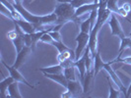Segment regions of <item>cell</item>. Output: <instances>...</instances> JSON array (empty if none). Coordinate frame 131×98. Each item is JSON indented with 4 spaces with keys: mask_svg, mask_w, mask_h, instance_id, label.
I'll return each mask as SVG.
<instances>
[{
    "mask_svg": "<svg viewBox=\"0 0 131 98\" xmlns=\"http://www.w3.org/2000/svg\"><path fill=\"white\" fill-rule=\"evenodd\" d=\"M25 44L32 48V35L31 33H25Z\"/></svg>",
    "mask_w": 131,
    "mask_h": 98,
    "instance_id": "obj_26",
    "label": "cell"
},
{
    "mask_svg": "<svg viewBox=\"0 0 131 98\" xmlns=\"http://www.w3.org/2000/svg\"><path fill=\"white\" fill-rule=\"evenodd\" d=\"M75 69L76 67L72 66V67H69V68H65L63 74L65 75L66 78L68 80H75L76 79V74H75Z\"/></svg>",
    "mask_w": 131,
    "mask_h": 98,
    "instance_id": "obj_17",
    "label": "cell"
},
{
    "mask_svg": "<svg viewBox=\"0 0 131 98\" xmlns=\"http://www.w3.org/2000/svg\"><path fill=\"white\" fill-rule=\"evenodd\" d=\"M131 95V83H130V85H129V87H128V89H127V94H126V96L125 97H129Z\"/></svg>",
    "mask_w": 131,
    "mask_h": 98,
    "instance_id": "obj_29",
    "label": "cell"
},
{
    "mask_svg": "<svg viewBox=\"0 0 131 98\" xmlns=\"http://www.w3.org/2000/svg\"><path fill=\"white\" fill-rule=\"evenodd\" d=\"M33 50H32V48L30 47V46H25L20 52L17 53V57H16V62L14 63L13 67L14 68H16V69H19L20 67H22V66L25 64V62H26L27 58L29 57V55H30V53L32 52Z\"/></svg>",
    "mask_w": 131,
    "mask_h": 98,
    "instance_id": "obj_8",
    "label": "cell"
},
{
    "mask_svg": "<svg viewBox=\"0 0 131 98\" xmlns=\"http://www.w3.org/2000/svg\"><path fill=\"white\" fill-rule=\"evenodd\" d=\"M105 62L101 58V53L100 51H97L96 56L94 57V71H95V76H97L99 73L103 69H105Z\"/></svg>",
    "mask_w": 131,
    "mask_h": 98,
    "instance_id": "obj_13",
    "label": "cell"
},
{
    "mask_svg": "<svg viewBox=\"0 0 131 98\" xmlns=\"http://www.w3.org/2000/svg\"><path fill=\"white\" fill-rule=\"evenodd\" d=\"M105 70L106 72L108 73V75H110V77L112 78V80L114 81V83L117 85L118 88L121 90V91L123 92V94H124V96H126V94H127V89H126V87H125L123 83H122V81L120 80V78H118V76L114 73V71L112 70V64H110V62L108 63H105Z\"/></svg>",
    "mask_w": 131,
    "mask_h": 98,
    "instance_id": "obj_7",
    "label": "cell"
},
{
    "mask_svg": "<svg viewBox=\"0 0 131 98\" xmlns=\"http://www.w3.org/2000/svg\"><path fill=\"white\" fill-rule=\"evenodd\" d=\"M117 1L118 0H107L106 2V8L114 14H118V11H119V7L116 4Z\"/></svg>",
    "mask_w": 131,
    "mask_h": 98,
    "instance_id": "obj_21",
    "label": "cell"
},
{
    "mask_svg": "<svg viewBox=\"0 0 131 98\" xmlns=\"http://www.w3.org/2000/svg\"><path fill=\"white\" fill-rule=\"evenodd\" d=\"M75 67L78 70L79 75H80V78H81V82H83L84 78H85L86 72H87V68H86V58L85 55L83 54L78 60L75 61Z\"/></svg>",
    "mask_w": 131,
    "mask_h": 98,
    "instance_id": "obj_10",
    "label": "cell"
},
{
    "mask_svg": "<svg viewBox=\"0 0 131 98\" xmlns=\"http://www.w3.org/2000/svg\"><path fill=\"white\" fill-rule=\"evenodd\" d=\"M45 33H47V32L42 31V32H35V33H31V35H32V50H33V51L35 50V48H36V45H37L38 41L40 40L41 35Z\"/></svg>",
    "mask_w": 131,
    "mask_h": 98,
    "instance_id": "obj_19",
    "label": "cell"
},
{
    "mask_svg": "<svg viewBox=\"0 0 131 98\" xmlns=\"http://www.w3.org/2000/svg\"><path fill=\"white\" fill-rule=\"evenodd\" d=\"M83 93V85L82 82L75 80H68V85L66 91L61 94V97H77L79 94Z\"/></svg>",
    "mask_w": 131,
    "mask_h": 98,
    "instance_id": "obj_2",
    "label": "cell"
},
{
    "mask_svg": "<svg viewBox=\"0 0 131 98\" xmlns=\"http://www.w3.org/2000/svg\"><path fill=\"white\" fill-rule=\"evenodd\" d=\"M58 3H70L71 0H56Z\"/></svg>",
    "mask_w": 131,
    "mask_h": 98,
    "instance_id": "obj_30",
    "label": "cell"
},
{
    "mask_svg": "<svg viewBox=\"0 0 131 98\" xmlns=\"http://www.w3.org/2000/svg\"><path fill=\"white\" fill-rule=\"evenodd\" d=\"M108 25L111 26V30H112V35H115L118 36L120 39L124 38L125 37V33L122 30V27L120 26L119 22H118L117 18L115 17V14L112 13L110 19H108Z\"/></svg>",
    "mask_w": 131,
    "mask_h": 98,
    "instance_id": "obj_4",
    "label": "cell"
},
{
    "mask_svg": "<svg viewBox=\"0 0 131 98\" xmlns=\"http://www.w3.org/2000/svg\"><path fill=\"white\" fill-rule=\"evenodd\" d=\"M89 39H90V33H83V32H80L77 37L75 38L77 42V47L75 49V61L81 57L83 51L86 49V47L89 43Z\"/></svg>",
    "mask_w": 131,
    "mask_h": 98,
    "instance_id": "obj_3",
    "label": "cell"
},
{
    "mask_svg": "<svg viewBox=\"0 0 131 98\" xmlns=\"http://www.w3.org/2000/svg\"><path fill=\"white\" fill-rule=\"evenodd\" d=\"M1 63L3 64V66L6 68L7 70H8V72L10 73V76L12 77V78L16 80V81H19V82H22V83H24V85H26L27 86H29L30 88H33V89H35L36 88V86H34V85H30L28 81H27V79L23 76H22V74L18 71V69H16V68H14L13 66H8L4 62V61H1Z\"/></svg>",
    "mask_w": 131,
    "mask_h": 98,
    "instance_id": "obj_5",
    "label": "cell"
},
{
    "mask_svg": "<svg viewBox=\"0 0 131 98\" xmlns=\"http://www.w3.org/2000/svg\"><path fill=\"white\" fill-rule=\"evenodd\" d=\"M14 81H15V79L11 76L8 77V78H3L1 80V82H0V97L1 98L9 97V95L6 94V92H8V87L10 86L11 83H13Z\"/></svg>",
    "mask_w": 131,
    "mask_h": 98,
    "instance_id": "obj_11",
    "label": "cell"
},
{
    "mask_svg": "<svg viewBox=\"0 0 131 98\" xmlns=\"http://www.w3.org/2000/svg\"><path fill=\"white\" fill-rule=\"evenodd\" d=\"M129 36H130V37H131V33H129Z\"/></svg>",
    "mask_w": 131,
    "mask_h": 98,
    "instance_id": "obj_32",
    "label": "cell"
},
{
    "mask_svg": "<svg viewBox=\"0 0 131 98\" xmlns=\"http://www.w3.org/2000/svg\"><path fill=\"white\" fill-rule=\"evenodd\" d=\"M14 22H16L18 25L20 26V27L26 33H33L36 32V27L32 23L28 22L27 20L22 19V20H13Z\"/></svg>",
    "mask_w": 131,
    "mask_h": 98,
    "instance_id": "obj_12",
    "label": "cell"
},
{
    "mask_svg": "<svg viewBox=\"0 0 131 98\" xmlns=\"http://www.w3.org/2000/svg\"><path fill=\"white\" fill-rule=\"evenodd\" d=\"M48 33L51 35L55 41H61V34L59 33V31H51V32H48Z\"/></svg>",
    "mask_w": 131,
    "mask_h": 98,
    "instance_id": "obj_25",
    "label": "cell"
},
{
    "mask_svg": "<svg viewBox=\"0 0 131 98\" xmlns=\"http://www.w3.org/2000/svg\"><path fill=\"white\" fill-rule=\"evenodd\" d=\"M107 78V81H108V88H110V95H108V97L110 98H117L119 97V95H120V92H122L119 88L118 89H114L113 88V86L112 85L111 83V80H110V76H107L106 77Z\"/></svg>",
    "mask_w": 131,
    "mask_h": 98,
    "instance_id": "obj_20",
    "label": "cell"
},
{
    "mask_svg": "<svg viewBox=\"0 0 131 98\" xmlns=\"http://www.w3.org/2000/svg\"><path fill=\"white\" fill-rule=\"evenodd\" d=\"M39 71L41 73H47V74H60V73H63L64 68L60 64H58V65L48 67V68H40Z\"/></svg>",
    "mask_w": 131,
    "mask_h": 98,
    "instance_id": "obj_16",
    "label": "cell"
},
{
    "mask_svg": "<svg viewBox=\"0 0 131 98\" xmlns=\"http://www.w3.org/2000/svg\"><path fill=\"white\" fill-rule=\"evenodd\" d=\"M53 40H54V39L51 37V35H50L49 33H45L42 35H41V37H40V40H39V41L45 42V43H48V44H51V43L53 42Z\"/></svg>",
    "mask_w": 131,
    "mask_h": 98,
    "instance_id": "obj_23",
    "label": "cell"
},
{
    "mask_svg": "<svg viewBox=\"0 0 131 98\" xmlns=\"http://www.w3.org/2000/svg\"><path fill=\"white\" fill-rule=\"evenodd\" d=\"M51 44L54 45L56 48H57L58 52H62V51H64V50H68V49H69L67 46L63 44L62 41H55V40H53V42L51 43Z\"/></svg>",
    "mask_w": 131,
    "mask_h": 98,
    "instance_id": "obj_22",
    "label": "cell"
},
{
    "mask_svg": "<svg viewBox=\"0 0 131 98\" xmlns=\"http://www.w3.org/2000/svg\"><path fill=\"white\" fill-rule=\"evenodd\" d=\"M70 58L75 60V51H72L71 49H68V50H64L62 52H59L58 55H57V61H58L59 63H62L65 60Z\"/></svg>",
    "mask_w": 131,
    "mask_h": 98,
    "instance_id": "obj_15",
    "label": "cell"
},
{
    "mask_svg": "<svg viewBox=\"0 0 131 98\" xmlns=\"http://www.w3.org/2000/svg\"><path fill=\"white\" fill-rule=\"evenodd\" d=\"M71 5H72L75 9H77L79 7L83 6V5H85L88 3V1L87 0H71Z\"/></svg>",
    "mask_w": 131,
    "mask_h": 98,
    "instance_id": "obj_24",
    "label": "cell"
},
{
    "mask_svg": "<svg viewBox=\"0 0 131 98\" xmlns=\"http://www.w3.org/2000/svg\"><path fill=\"white\" fill-rule=\"evenodd\" d=\"M125 49H129V50H130V52H131V37H130V36H129V37L125 36L124 38L121 39L120 48H119V50H118L119 54L123 52Z\"/></svg>",
    "mask_w": 131,
    "mask_h": 98,
    "instance_id": "obj_18",
    "label": "cell"
},
{
    "mask_svg": "<svg viewBox=\"0 0 131 98\" xmlns=\"http://www.w3.org/2000/svg\"><path fill=\"white\" fill-rule=\"evenodd\" d=\"M42 74H43V76L46 78H49V79H51V80L55 81V82H57L60 85L64 86L65 88L67 87V85H68V79L66 78L65 75L63 73H60V74H47V73H42Z\"/></svg>",
    "mask_w": 131,
    "mask_h": 98,
    "instance_id": "obj_9",
    "label": "cell"
},
{
    "mask_svg": "<svg viewBox=\"0 0 131 98\" xmlns=\"http://www.w3.org/2000/svg\"><path fill=\"white\" fill-rule=\"evenodd\" d=\"M118 62H122V63H125V64L131 65V56H128V57H126V58H123V59L120 58Z\"/></svg>",
    "mask_w": 131,
    "mask_h": 98,
    "instance_id": "obj_27",
    "label": "cell"
},
{
    "mask_svg": "<svg viewBox=\"0 0 131 98\" xmlns=\"http://www.w3.org/2000/svg\"><path fill=\"white\" fill-rule=\"evenodd\" d=\"M14 3H22V0H14Z\"/></svg>",
    "mask_w": 131,
    "mask_h": 98,
    "instance_id": "obj_31",
    "label": "cell"
},
{
    "mask_svg": "<svg viewBox=\"0 0 131 98\" xmlns=\"http://www.w3.org/2000/svg\"><path fill=\"white\" fill-rule=\"evenodd\" d=\"M75 12L76 9L71 5V3H59L54 10V13L57 16L56 25H64L67 22H73Z\"/></svg>",
    "mask_w": 131,
    "mask_h": 98,
    "instance_id": "obj_1",
    "label": "cell"
},
{
    "mask_svg": "<svg viewBox=\"0 0 131 98\" xmlns=\"http://www.w3.org/2000/svg\"><path fill=\"white\" fill-rule=\"evenodd\" d=\"M95 71H94V68L90 71H87L85 75V78L84 80L82 82L83 85V93L84 94H88L89 92L93 89V86H94V81H95Z\"/></svg>",
    "mask_w": 131,
    "mask_h": 98,
    "instance_id": "obj_6",
    "label": "cell"
},
{
    "mask_svg": "<svg viewBox=\"0 0 131 98\" xmlns=\"http://www.w3.org/2000/svg\"><path fill=\"white\" fill-rule=\"evenodd\" d=\"M8 95L11 98H22V95L19 92V81H14L8 87Z\"/></svg>",
    "mask_w": 131,
    "mask_h": 98,
    "instance_id": "obj_14",
    "label": "cell"
},
{
    "mask_svg": "<svg viewBox=\"0 0 131 98\" xmlns=\"http://www.w3.org/2000/svg\"><path fill=\"white\" fill-rule=\"evenodd\" d=\"M121 7L123 8V10H125L127 13H129V12L131 11V5L129 4V3H124Z\"/></svg>",
    "mask_w": 131,
    "mask_h": 98,
    "instance_id": "obj_28",
    "label": "cell"
}]
</instances>
